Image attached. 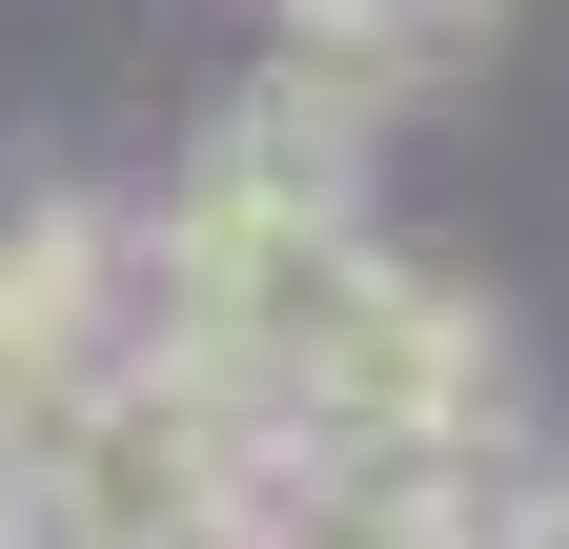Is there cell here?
<instances>
[{
  "mask_svg": "<svg viewBox=\"0 0 569 549\" xmlns=\"http://www.w3.org/2000/svg\"><path fill=\"white\" fill-rule=\"evenodd\" d=\"M244 489H264V407L203 387L183 347H122V367L41 428V468H21L41 549H224Z\"/></svg>",
  "mask_w": 569,
  "mask_h": 549,
  "instance_id": "cell-1",
  "label": "cell"
},
{
  "mask_svg": "<svg viewBox=\"0 0 569 549\" xmlns=\"http://www.w3.org/2000/svg\"><path fill=\"white\" fill-rule=\"evenodd\" d=\"M264 428H284V448H448V428H509V347H488V306L448 286V264L367 244L346 306L284 347Z\"/></svg>",
  "mask_w": 569,
  "mask_h": 549,
  "instance_id": "cell-2",
  "label": "cell"
},
{
  "mask_svg": "<svg viewBox=\"0 0 569 549\" xmlns=\"http://www.w3.org/2000/svg\"><path fill=\"white\" fill-rule=\"evenodd\" d=\"M142 347V264L122 203H0V468H41V428Z\"/></svg>",
  "mask_w": 569,
  "mask_h": 549,
  "instance_id": "cell-3",
  "label": "cell"
},
{
  "mask_svg": "<svg viewBox=\"0 0 569 549\" xmlns=\"http://www.w3.org/2000/svg\"><path fill=\"white\" fill-rule=\"evenodd\" d=\"M488 549H569V468H509V509H488Z\"/></svg>",
  "mask_w": 569,
  "mask_h": 549,
  "instance_id": "cell-4",
  "label": "cell"
},
{
  "mask_svg": "<svg viewBox=\"0 0 569 549\" xmlns=\"http://www.w3.org/2000/svg\"><path fill=\"white\" fill-rule=\"evenodd\" d=\"M0 549H41V509H21V468H0Z\"/></svg>",
  "mask_w": 569,
  "mask_h": 549,
  "instance_id": "cell-5",
  "label": "cell"
}]
</instances>
